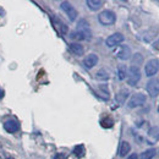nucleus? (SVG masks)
<instances>
[{
    "instance_id": "20e7f679",
    "label": "nucleus",
    "mask_w": 159,
    "mask_h": 159,
    "mask_svg": "<svg viewBox=\"0 0 159 159\" xmlns=\"http://www.w3.org/2000/svg\"><path fill=\"white\" fill-rule=\"evenodd\" d=\"M146 91H147V93H148L152 98L158 97V94H159V79L149 80V81L147 82Z\"/></svg>"
},
{
    "instance_id": "f03ea898",
    "label": "nucleus",
    "mask_w": 159,
    "mask_h": 159,
    "mask_svg": "<svg viewBox=\"0 0 159 159\" xmlns=\"http://www.w3.org/2000/svg\"><path fill=\"white\" fill-rule=\"evenodd\" d=\"M98 21L99 23H102L103 26H111L115 23L116 21V16L113 11L110 10H104L102 11L99 15H98Z\"/></svg>"
},
{
    "instance_id": "7ed1b4c3",
    "label": "nucleus",
    "mask_w": 159,
    "mask_h": 159,
    "mask_svg": "<svg viewBox=\"0 0 159 159\" xmlns=\"http://www.w3.org/2000/svg\"><path fill=\"white\" fill-rule=\"evenodd\" d=\"M159 71V60L158 59H151L144 66V74L148 77H152L154 75H157Z\"/></svg>"
},
{
    "instance_id": "aec40b11",
    "label": "nucleus",
    "mask_w": 159,
    "mask_h": 159,
    "mask_svg": "<svg viewBox=\"0 0 159 159\" xmlns=\"http://www.w3.org/2000/svg\"><path fill=\"white\" fill-rule=\"evenodd\" d=\"M74 153H75V156H77V157H83L84 156V147L82 146V144H79V146H76L75 148H74Z\"/></svg>"
},
{
    "instance_id": "1a4fd4ad",
    "label": "nucleus",
    "mask_w": 159,
    "mask_h": 159,
    "mask_svg": "<svg viewBox=\"0 0 159 159\" xmlns=\"http://www.w3.org/2000/svg\"><path fill=\"white\" fill-rule=\"evenodd\" d=\"M4 130L9 134H15L20 130V122L17 120L10 119L4 122Z\"/></svg>"
},
{
    "instance_id": "cd10ccee",
    "label": "nucleus",
    "mask_w": 159,
    "mask_h": 159,
    "mask_svg": "<svg viewBox=\"0 0 159 159\" xmlns=\"http://www.w3.org/2000/svg\"><path fill=\"white\" fill-rule=\"evenodd\" d=\"M6 159H14V158H12V157H7Z\"/></svg>"
},
{
    "instance_id": "39448f33",
    "label": "nucleus",
    "mask_w": 159,
    "mask_h": 159,
    "mask_svg": "<svg viewBox=\"0 0 159 159\" xmlns=\"http://www.w3.org/2000/svg\"><path fill=\"white\" fill-rule=\"evenodd\" d=\"M124 40H125L124 34H122V33H119V32H116V33H113L111 36H109V37L107 38L105 44H107V47H109V48H114V47H116V45L121 44Z\"/></svg>"
},
{
    "instance_id": "9b49d317",
    "label": "nucleus",
    "mask_w": 159,
    "mask_h": 159,
    "mask_svg": "<svg viewBox=\"0 0 159 159\" xmlns=\"http://www.w3.org/2000/svg\"><path fill=\"white\" fill-rule=\"evenodd\" d=\"M158 139H159V127L158 126L151 127L149 131H148V134H147V142H148V144H154Z\"/></svg>"
},
{
    "instance_id": "f8f14e48",
    "label": "nucleus",
    "mask_w": 159,
    "mask_h": 159,
    "mask_svg": "<svg viewBox=\"0 0 159 159\" xmlns=\"http://www.w3.org/2000/svg\"><path fill=\"white\" fill-rule=\"evenodd\" d=\"M116 55L120 60H129L131 57V49L127 45H121L116 52Z\"/></svg>"
},
{
    "instance_id": "c85d7f7f",
    "label": "nucleus",
    "mask_w": 159,
    "mask_h": 159,
    "mask_svg": "<svg viewBox=\"0 0 159 159\" xmlns=\"http://www.w3.org/2000/svg\"><path fill=\"white\" fill-rule=\"evenodd\" d=\"M158 111H159V105H158Z\"/></svg>"
},
{
    "instance_id": "f257e3e1",
    "label": "nucleus",
    "mask_w": 159,
    "mask_h": 159,
    "mask_svg": "<svg viewBox=\"0 0 159 159\" xmlns=\"http://www.w3.org/2000/svg\"><path fill=\"white\" fill-rule=\"evenodd\" d=\"M72 38L79 40H89L92 37V32L89 30L88 22L84 20H81L77 25V30L71 34Z\"/></svg>"
},
{
    "instance_id": "423d86ee",
    "label": "nucleus",
    "mask_w": 159,
    "mask_h": 159,
    "mask_svg": "<svg viewBox=\"0 0 159 159\" xmlns=\"http://www.w3.org/2000/svg\"><path fill=\"white\" fill-rule=\"evenodd\" d=\"M146 100H147V98H146L144 94H142V93H136V94H134V96L131 97V99L129 100L127 107H129L130 109L137 108V107L143 105V104L146 103Z\"/></svg>"
},
{
    "instance_id": "dca6fc26",
    "label": "nucleus",
    "mask_w": 159,
    "mask_h": 159,
    "mask_svg": "<svg viewBox=\"0 0 159 159\" xmlns=\"http://www.w3.org/2000/svg\"><path fill=\"white\" fill-rule=\"evenodd\" d=\"M127 97H129V91L127 89H121L119 93L115 96V100H116L118 104H124L125 100L127 99Z\"/></svg>"
},
{
    "instance_id": "a878e982",
    "label": "nucleus",
    "mask_w": 159,
    "mask_h": 159,
    "mask_svg": "<svg viewBox=\"0 0 159 159\" xmlns=\"http://www.w3.org/2000/svg\"><path fill=\"white\" fill-rule=\"evenodd\" d=\"M4 94H5V92H4V89H1V88H0V99H1L2 97H4Z\"/></svg>"
},
{
    "instance_id": "b1692460",
    "label": "nucleus",
    "mask_w": 159,
    "mask_h": 159,
    "mask_svg": "<svg viewBox=\"0 0 159 159\" xmlns=\"http://www.w3.org/2000/svg\"><path fill=\"white\" fill-rule=\"evenodd\" d=\"M53 159H67V156L65 153H57Z\"/></svg>"
},
{
    "instance_id": "6e6552de",
    "label": "nucleus",
    "mask_w": 159,
    "mask_h": 159,
    "mask_svg": "<svg viewBox=\"0 0 159 159\" xmlns=\"http://www.w3.org/2000/svg\"><path fill=\"white\" fill-rule=\"evenodd\" d=\"M139 80H141V71H139V69L137 66H131L130 70H129L127 83L130 86H135V84H137V82H139Z\"/></svg>"
},
{
    "instance_id": "393cba45",
    "label": "nucleus",
    "mask_w": 159,
    "mask_h": 159,
    "mask_svg": "<svg viewBox=\"0 0 159 159\" xmlns=\"http://www.w3.org/2000/svg\"><path fill=\"white\" fill-rule=\"evenodd\" d=\"M127 159H139V156L134 153V154H131V156H130V157H129Z\"/></svg>"
},
{
    "instance_id": "bb28decb",
    "label": "nucleus",
    "mask_w": 159,
    "mask_h": 159,
    "mask_svg": "<svg viewBox=\"0 0 159 159\" xmlns=\"http://www.w3.org/2000/svg\"><path fill=\"white\" fill-rule=\"evenodd\" d=\"M153 47H154V48H156V49H159V42H156V43H154V45H153Z\"/></svg>"
},
{
    "instance_id": "f3484780",
    "label": "nucleus",
    "mask_w": 159,
    "mask_h": 159,
    "mask_svg": "<svg viewBox=\"0 0 159 159\" xmlns=\"http://www.w3.org/2000/svg\"><path fill=\"white\" fill-rule=\"evenodd\" d=\"M54 23H55V28L59 31L61 34H65L67 32V26L62 21H60L58 17H54Z\"/></svg>"
},
{
    "instance_id": "4468645a",
    "label": "nucleus",
    "mask_w": 159,
    "mask_h": 159,
    "mask_svg": "<svg viewBox=\"0 0 159 159\" xmlns=\"http://www.w3.org/2000/svg\"><path fill=\"white\" fill-rule=\"evenodd\" d=\"M131 149V146L127 141H122L121 144H120V148H119V156L120 157H125Z\"/></svg>"
},
{
    "instance_id": "0eeeda50",
    "label": "nucleus",
    "mask_w": 159,
    "mask_h": 159,
    "mask_svg": "<svg viewBox=\"0 0 159 159\" xmlns=\"http://www.w3.org/2000/svg\"><path fill=\"white\" fill-rule=\"evenodd\" d=\"M60 6H61L62 11L69 16V20L70 21L76 20V17H77V11H76V9H75L69 1H62Z\"/></svg>"
},
{
    "instance_id": "5701e85b",
    "label": "nucleus",
    "mask_w": 159,
    "mask_h": 159,
    "mask_svg": "<svg viewBox=\"0 0 159 159\" xmlns=\"http://www.w3.org/2000/svg\"><path fill=\"white\" fill-rule=\"evenodd\" d=\"M100 125H102L103 127H105V129H109V127L113 126V120L110 119V118H105L104 120L100 121Z\"/></svg>"
},
{
    "instance_id": "ddd939ff",
    "label": "nucleus",
    "mask_w": 159,
    "mask_h": 159,
    "mask_svg": "<svg viewBox=\"0 0 159 159\" xmlns=\"http://www.w3.org/2000/svg\"><path fill=\"white\" fill-rule=\"evenodd\" d=\"M70 50H71V53L75 54L76 57H81V55H83V53H84V48H83V45H81L80 43H71V44H70Z\"/></svg>"
},
{
    "instance_id": "a211bd4d",
    "label": "nucleus",
    "mask_w": 159,
    "mask_h": 159,
    "mask_svg": "<svg viewBox=\"0 0 159 159\" xmlns=\"http://www.w3.org/2000/svg\"><path fill=\"white\" fill-rule=\"evenodd\" d=\"M156 156V149L154 148H149V149H146L139 157L141 159H153Z\"/></svg>"
},
{
    "instance_id": "6ab92c4d",
    "label": "nucleus",
    "mask_w": 159,
    "mask_h": 159,
    "mask_svg": "<svg viewBox=\"0 0 159 159\" xmlns=\"http://www.w3.org/2000/svg\"><path fill=\"white\" fill-rule=\"evenodd\" d=\"M96 79L100 80V81H105V80L109 79V74H108L104 69H102V70H99V71L96 74Z\"/></svg>"
},
{
    "instance_id": "2eb2a0df",
    "label": "nucleus",
    "mask_w": 159,
    "mask_h": 159,
    "mask_svg": "<svg viewBox=\"0 0 159 159\" xmlns=\"http://www.w3.org/2000/svg\"><path fill=\"white\" fill-rule=\"evenodd\" d=\"M86 4H87V6L89 7V10L97 11V10H99L100 7H102L103 1H100V0H87Z\"/></svg>"
},
{
    "instance_id": "412c9836",
    "label": "nucleus",
    "mask_w": 159,
    "mask_h": 159,
    "mask_svg": "<svg viewBox=\"0 0 159 159\" xmlns=\"http://www.w3.org/2000/svg\"><path fill=\"white\" fill-rule=\"evenodd\" d=\"M126 76H127V70H126V67L125 66H120L119 69H118V77L119 80H125L126 79Z\"/></svg>"
},
{
    "instance_id": "9d476101",
    "label": "nucleus",
    "mask_w": 159,
    "mask_h": 159,
    "mask_svg": "<svg viewBox=\"0 0 159 159\" xmlns=\"http://www.w3.org/2000/svg\"><path fill=\"white\" fill-rule=\"evenodd\" d=\"M98 55L97 54H93V53H91V54H88L84 59H83V65H84V67L86 69H92V67H94L97 64H98Z\"/></svg>"
},
{
    "instance_id": "4be33fe9",
    "label": "nucleus",
    "mask_w": 159,
    "mask_h": 159,
    "mask_svg": "<svg viewBox=\"0 0 159 159\" xmlns=\"http://www.w3.org/2000/svg\"><path fill=\"white\" fill-rule=\"evenodd\" d=\"M142 60H143V58H142V55L139 53L135 54L134 55V59H132V66H137L139 67V65L142 62Z\"/></svg>"
}]
</instances>
